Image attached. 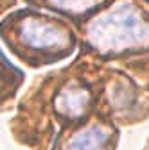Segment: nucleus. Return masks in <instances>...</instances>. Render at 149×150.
<instances>
[{"instance_id":"obj_1","label":"nucleus","mask_w":149,"mask_h":150,"mask_svg":"<svg viewBox=\"0 0 149 150\" xmlns=\"http://www.w3.org/2000/svg\"><path fill=\"white\" fill-rule=\"evenodd\" d=\"M81 30L86 45L104 57L149 52V0H110Z\"/></svg>"},{"instance_id":"obj_2","label":"nucleus","mask_w":149,"mask_h":150,"mask_svg":"<svg viewBox=\"0 0 149 150\" xmlns=\"http://www.w3.org/2000/svg\"><path fill=\"white\" fill-rule=\"evenodd\" d=\"M2 32L11 50L32 66L67 57L77 41L74 29L65 20L43 14L34 7L9 14L4 20Z\"/></svg>"},{"instance_id":"obj_3","label":"nucleus","mask_w":149,"mask_h":150,"mask_svg":"<svg viewBox=\"0 0 149 150\" xmlns=\"http://www.w3.org/2000/svg\"><path fill=\"white\" fill-rule=\"evenodd\" d=\"M24 2L34 9H47L50 13L65 16L67 20L81 27L110 0H24Z\"/></svg>"},{"instance_id":"obj_4","label":"nucleus","mask_w":149,"mask_h":150,"mask_svg":"<svg viewBox=\"0 0 149 150\" xmlns=\"http://www.w3.org/2000/svg\"><path fill=\"white\" fill-rule=\"evenodd\" d=\"M92 91L83 82H67L59 88L54 98V109L67 120H77L85 116L92 105Z\"/></svg>"},{"instance_id":"obj_5","label":"nucleus","mask_w":149,"mask_h":150,"mask_svg":"<svg viewBox=\"0 0 149 150\" xmlns=\"http://www.w3.org/2000/svg\"><path fill=\"white\" fill-rule=\"evenodd\" d=\"M110 138H111V132L106 127L92 125L74 134L68 145L65 146V150H104Z\"/></svg>"}]
</instances>
